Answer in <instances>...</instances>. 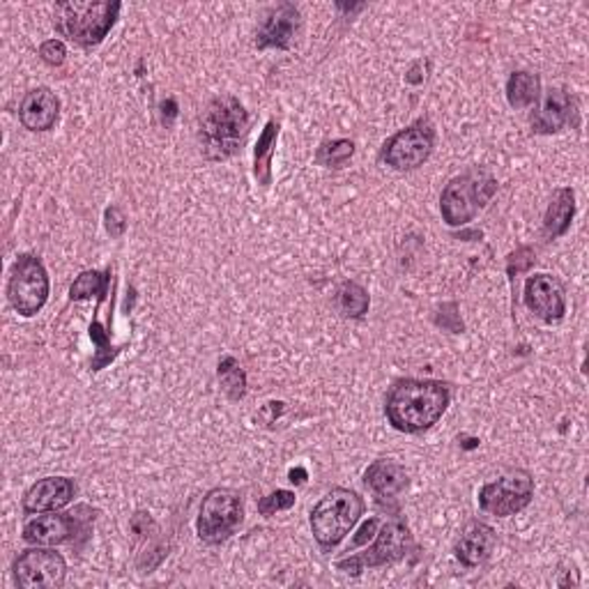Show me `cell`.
<instances>
[{
  "mask_svg": "<svg viewBox=\"0 0 589 589\" xmlns=\"http://www.w3.org/2000/svg\"><path fill=\"white\" fill-rule=\"evenodd\" d=\"M435 129L428 120H417L394 135L380 152V159L396 170L420 168L433 152Z\"/></svg>",
  "mask_w": 589,
  "mask_h": 589,
  "instance_id": "obj_10",
  "label": "cell"
},
{
  "mask_svg": "<svg viewBox=\"0 0 589 589\" xmlns=\"http://www.w3.org/2000/svg\"><path fill=\"white\" fill-rule=\"evenodd\" d=\"M104 226H106V231H108L111 238H123V233L127 231V217H125V213L120 210L118 205L106 207Z\"/></svg>",
  "mask_w": 589,
  "mask_h": 589,
  "instance_id": "obj_29",
  "label": "cell"
},
{
  "mask_svg": "<svg viewBox=\"0 0 589 589\" xmlns=\"http://www.w3.org/2000/svg\"><path fill=\"white\" fill-rule=\"evenodd\" d=\"M541 98V79L532 72H514L507 81V102L511 108H529Z\"/></svg>",
  "mask_w": 589,
  "mask_h": 589,
  "instance_id": "obj_22",
  "label": "cell"
},
{
  "mask_svg": "<svg viewBox=\"0 0 589 589\" xmlns=\"http://www.w3.org/2000/svg\"><path fill=\"white\" fill-rule=\"evenodd\" d=\"M336 307L346 318H362L371 307V297L359 283L346 281L336 291Z\"/></svg>",
  "mask_w": 589,
  "mask_h": 589,
  "instance_id": "obj_23",
  "label": "cell"
},
{
  "mask_svg": "<svg viewBox=\"0 0 589 589\" xmlns=\"http://www.w3.org/2000/svg\"><path fill=\"white\" fill-rule=\"evenodd\" d=\"M65 558L49 548H30L14 562V582L24 589H55L65 582Z\"/></svg>",
  "mask_w": 589,
  "mask_h": 589,
  "instance_id": "obj_11",
  "label": "cell"
},
{
  "mask_svg": "<svg viewBox=\"0 0 589 589\" xmlns=\"http://www.w3.org/2000/svg\"><path fill=\"white\" fill-rule=\"evenodd\" d=\"M377 527H380V518H371V521H367V523H364V527H362V529H359V535L355 537V541H353V548H359V546H364V543H367V539L375 537V532H377Z\"/></svg>",
  "mask_w": 589,
  "mask_h": 589,
  "instance_id": "obj_31",
  "label": "cell"
},
{
  "mask_svg": "<svg viewBox=\"0 0 589 589\" xmlns=\"http://www.w3.org/2000/svg\"><path fill=\"white\" fill-rule=\"evenodd\" d=\"M498 182L486 168H472L463 176H456L445 187L440 196V213L449 226H465L484 210L486 203L496 196Z\"/></svg>",
  "mask_w": 589,
  "mask_h": 589,
  "instance_id": "obj_5",
  "label": "cell"
},
{
  "mask_svg": "<svg viewBox=\"0 0 589 589\" xmlns=\"http://www.w3.org/2000/svg\"><path fill=\"white\" fill-rule=\"evenodd\" d=\"M496 543H498L496 529L486 523L472 521L461 529L459 539H456L453 543V553H456V560H459L463 566L474 568V566H482L492 555Z\"/></svg>",
  "mask_w": 589,
  "mask_h": 589,
  "instance_id": "obj_15",
  "label": "cell"
},
{
  "mask_svg": "<svg viewBox=\"0 0 589 589\" xmlns=\"http://www.w3.org/2000/svg\"><path fill=\"white\" fill-rule=\"evenodd\" d=\"M120 3H90V0H67L59 3L53 12V24L69 42L84 49L98 47L104 42V37L116 26Z\"/></svg>",
  "mask_w": 589,
  "mask_h": 589,
  "instance_id": "obj_3",
  "label": "cell"
},
{
  "mask_svg": "<svg viewBox=\"0 0 589 589\" xmlns=\"http://www.w3.org/2000/svg\"><path fill=\"white\" fill-rule=\"evenodd\" d=\"M162 116H164L166 127H170V123H174L176 116H178V104H176V100H166V102H162Z\"/></svg>",
  "mask_w": 589,
  "mask_h": 589,
  "instance_id": "obj_32",
  "label": "cell"
},
{
  "mask_svg": "<svg viewBox=\"0 0 589 589\" xmlns=\"http://www.w3.org/2000/svg\"><path fill=\"white\" fill-rule=\"evenodd\" d=\"M355 155V143L348 139H338V141H328L322 143L316 152V162L322 166H332L338 168L346 162H350Z\"/></svg>",
  "mask_w": 589,
  "mask_h": 589,
  "instance_id": "obj_26",
  "label": "cell"
},
{
  "mask_svg": "<svg viewBox=\"0 0 589 589\" xmlns=\"http://www.w3.org/2000/svg\"><path fill=\"white\" fill-rule=\"evenodd\" d=\"M576 215V194L572 187H562L555 192L553 201H550L546 217H543V235L548 240H558L562 238L568 226H572Z\"/></svg>",
  "mask_w": 589,
  "mask_h": 589,
  "instance_id": "obj_20",
  "label": "cell"
},
{
  "mask_svg": "<svg viewBox=\"0 0 589 589\" xmlns=\"http://www.w3.org/2000/svg\"><path fill=\"white\" fill-rule=\"evenodd\" d=\"M61 118V100L49 88L30 90L22 106H18V120L28 131H49Z\"/></svg>",
  "mask_w": 589,
  "mask_h": 589,
  "instance_id": "obj_17",
  "label": "cell"
},
{
  "mask_svg": "<svg viewBox=\"0 0 589 589\" xmlns=\"http://www.w3.org/2000/svg\"><path fill=\"white\" fill-rule=\"evenodd\" d=\"M49 291L51 283L42 260L33 254L18 256L8 283V297L12 309L26 318H33L44 309Z\"/></svg>",
  "mask_w": 589,
  "mask_h": 589,
  "instance_id": "obj_7",
  "label": "cell"
},
{
  "mask_svg": "<svg viewBox=\"0 0 589 589\" xmlns=\"http://www.w3.org/2000/svg\"><path fill=\"white\" fill-rule=\"evenodd\" d=\"M74 518L47 511V514H37V518H30L24 525V541L30 546H61L74 537Z\"/></svg>",
  "mask_w": 589,
  "mask_h": 589,
  "instance_id": "obj_18",
  "label": "cell"
},
{
  "mask_svg": "<svg viewBox=\"0 0 589 589\" xmlns=\"http://www.w3.org/2000/svg\"><path fill=\"white\" fill-rule=\"evenodd\" d=\"M535 496V479L527 470H511L498 482H490L479 490V507L498 518L514 516L523 511Z\"/></svg>",
  "mask_w": 589,
  "mask_h": 589,
  "instance_id": "obj_9",
  "label": "cell"
},
{
  "mask_svg": "<svg viewBox=\"0 0 589 589\" xmlns=\"http://www.w3.org/2000/svg\"><path fill=\"white\" fill-rule=\"evenodd\" d=\"M451 392L440 380L406 377L394 383L385 401L389 424L401 433H424L443 420Z\"/></svg>",
  "mask_w": 589,
  "mask_h": 589,
  "instance_id": "obj_1",
  "label": "cell"
},
{
  "mask_svg": "<svg viewBox=\"0 0 589 589\" xmlns=\"http://www.w3.org/2000/svg\"><path fill=\"white\" fill-rule=\"evenodd\" d=\"M106 291H108V272L86 270L72 283L69 299L81 302V299H92V297H104Z\"/></svg>",
  "mask_w": 589,
  "mask_h": 589,
  "instance_id": "obj_24",
  "label": "cell"
},
{
  "mask_svg": "<svg viewBox=\"0 0 589 589\" xmlns=\"http://www.w3.org/2000/svg\"><path fill=\"white\" fill-rule=\"evenodd\" d=\"M249 116H246L240 100L231 94H221L205 106L201 116V141L205 155L210 159H226L240 150Z\"/></svg>",
  "mask_w": 589,
  "mask_h": 589,
  "instance_id": "obj_2",
  "label": "cell"
},
{
  "mask_svg": "<svg viewBox=\"0 0 589 589\" xmlns=\"http://www.w3.org/2000/svg\"><path fill=\"white\" fill-rule=\"evenodd\" d=\"M576 118V102L572 94L562 88H550L539 108L529 116L532 131L537 135H558Z\"/></svg>",
  "mask_w": 589,
  "mask_h": 589,
  "instance_id": "obj_14",
  "label": "cell"
},
{
  "mask_svg": "<svg viewBox=\"0 0 589 589\" xmlns=\"http://www.w3.org/2000/svg\"><path fill=\"white\" fill-rule=\"evenodd\" d=\"M364 484L375 492L377 498H396L398 492H404L408 488V472L401 463L389 461V459H380L369 465L364 472Z\"/></svg>",
  "mask_w": 589,
  "mask_h": 589,
  "instance_id": "obj_19",
  "label": "cell"
},
{
  "mask_svg": "<svg viewBox=\"0 0 589 589\" xmlns=\"http://www.w3.org/2000/svg\"><path fill=\"white\" fill-rule=\"evenodd\" d=\"M244 518L242 496L233 488H213L201 502L196 532L201 541L219 546L240 527Z\"/></svg>",
  "mask_w": 589,
  "mask_h": 589,
  "instance_id": "obj_6",
  "label": "cell"
},
{
  "mask_svg": "<svg viewBox=\"0 0 589 589\" xmlns=\"http://www.w3.org/2000/svg\"><path fill=\"white\" fill-rule=\"evenodd\" d=\"M412 546V535L404 521H387L380 523L377 532H375V541L364 548V553H355L346 560L336 562L338 572H346L353 576L362 574V568H377L385 564H394L401 558H406V553Z\"/></svg>",
  "mask_w": 589,
  "mask_h": 589,
  "instance_id": "obj_8",
  "label": "cell"
},
{
  "mask_svg": "<svg viewBox=\"0 0 589 589\" xmlns=\"http://www.w3.org/2000/svg\"><path fill=\"white\" fill-rule=\"evenodd\" d=\"M535 260H537V258H535V252H532L529 246H523V249H518L516 254H511V256H509V265H507L509 277L514 279L516 274L529 270L532 265H535Z\"/></svg>",
  "mask_w": 589,
  "mask_h": 589,
  "instance_id": "obj_28",
  "label": "cell"
},
{
  "mask_svg": "<svg viewBox=\"0 0 589 589\" xmlns=\"http://www.w3.org/2000/svg\"><path fill=\"white\" fill-rule=\"evenodd\" d=\"M219 380L223 392L233 398V401H240V398L246 394V375L242 367L238 364L235 357H223L219 362Z\"/></svg>",
  "mask_w": 589,
  "mask_h": 589,
  "instance_id": "obj_25",
  "label": "cell"
},
{
  "mask_svg": "<svg viewBox=\"0 0 589 589\" xmlns=\"http://www.w3.org/2000/svg\"><path fill=\"white\" fill-rule=\"evenodd\" d=\"M295 504V492L293 490H274L268 498L258 502L260 516H274L277 511H286Z\"/></svg>",
  "mask_w": 589,
  "mask_h": 589,
  "instance_id": "obj_27",
  "label": "cell"
},
{
  "mask_svg": "<svg viewBox=\"0 0 589 589\" xmlns=\"http://www.w3.org/2000/svg\"><path fill=\"white\" fill-rule=\"evenodd\" d=\"M289 477H291L293 484H304V482H307V470H304V468H295V470L289 472Z\"/></svg>",
  "mask_w": 589,
  "mask_h": 589,
  "instance_id": "obj_33",
  "label": "cell"
},
{
  "mask_svg": "<svg viewBox=\"0 0 589 589\" xmlns=\"http://www.w3.org/2000/svg\"><path fill=\"white\" fill-rule=\"evenodd\" d=\"M65 55H67V49L61 40H49L40 47V59L51 65V67H59L65 63Z\"/></svg>",
  "mask_w": 589,
  "mask_h": 589,
  "instance_id": "obj_30",
  "label": "cell"
},
{
  "mask_svg": "<svg viewBox=\"0 0 589 589\" xmlns=\"http://www.w3.org/2000/svg\"><path fill=\"white\" fill-rule=\"evenodd\" d=\"M299 10L293 3H279L265 12L256 33L258 49H289L299 28Z\"/></svg>",
  "mask_w": 589,
  "mask_h": 589,
  "instance_id": "obj_13",
  "label": "cell"
},
{
  "mask_svg": "<svg viewBox=\"0 0 589 589\" xmlns=\"http://www.w3.org/2000/svg\"><path fill=\"white\" fill-rule=\"evenodd\" d=\"M364 514V500L348 488H332L311 511V532L320 548L332 550L344 541Z\"/></svg>",
  "mask_w": 589,
  "mask_h": 589,
  "instance_id": "obj_4",
  "label": "cell"
},
{
  "mask_svg": "<svg viewBox=\"0 0 589 589\" xmlns=\"http://www.w3.org/2000/svg\"><path fill=\"white\" fill-rule=\"evenodd\" d=\"M527 309L548 325L560 322L566 313V295L562 281L553 274H532L525 281Z\"/></svg>",
  "mask_w": 589,
  "mask_h": 589,
  "instance_id": "obj_12",
  "label": "cell"
},
{
  "mask_svg": "<svg viewBox=\"0 0 589 589\" xmlns=\"http://www.w3.org/2000/svg\"><path fill=\"white\" fill-rule=\"evenodd\" d=\"M76 496V484L67 477H47L33 484L24 496L26 514H47L67 507Z\"/></svg>",
  "mask_w": 589,
  "mask_h": 589,
  "instance_id": "obj_16",
  "label": "cell"
},
{
  "mask_svg": "<svg viewBox=\"0 0 589 589\" xmlns=\"http://www.w3.org/2000/svg\"><path fill=\"white\" fill-rule=\"evenodd\" d=\"M277 139H279V123L268 120L254 148V176L258 184L263 187L272 184V157L277 150Z\"/></svg>",
  "mask_w": 589,
  "mask_h": 589,
  "instance_id": "obj_21",
  "label": "cell"
}]
</instances>
